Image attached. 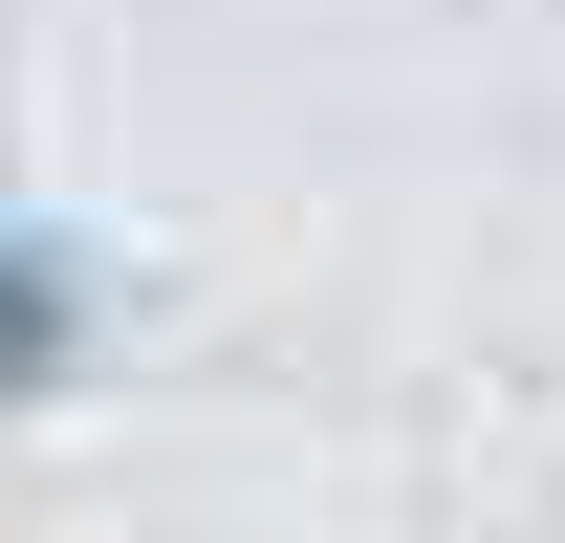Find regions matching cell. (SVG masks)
<instances>
[{
    "mask_svg": "<svg viewBox=\"0 0 565 543\" xmlns=\"http://www.w3.org/2000/svg\"><path fill=\"white\" fill-rule=\"evenodd\" d=\"M87 370V239L66 217H0V413H44Z\"/></svg>",
    "mask_w": 565,
    "mask_h": 543,
    "instance_id": "1",
    "label": "cell"
}]
</instances>
